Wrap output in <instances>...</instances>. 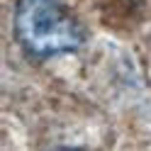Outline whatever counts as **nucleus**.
Listing matches in <instances>:
<instances>
[{
    "mask_svg": "<svg viewBox=\"0 0 151 151\" xmlns=\"http://www.w3.org/2000/svg\"><path fill=\"white\" fill-rule=\"evenodd\" d=\"M15 37L37 59L78 51L86 42L83 27L59 0H20L15 7Z\"/></svg>",
    "mask_w": 151,
    "mask_h": 151,
    "instance_id": "f257e3e1",
    "label": "nucleus"
}]
</instances>
